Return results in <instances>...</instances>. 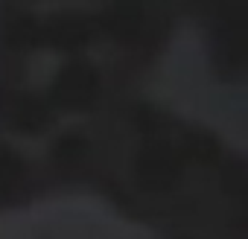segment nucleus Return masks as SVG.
<instances>
[{
	"instance_id": "nucleus-2",
	"label": "nucleus",
	"mask_w": 248,
	"mask_h": 239,
	"mask_svg": "<svg viewBox=\"0 0 248 239\" xmlns=\"http://www.w3.org/2000/svg\"><path fill=\"white\" fill-rule=\"evenodd\" d=\"M76 184L167 236L248 233L245 158L202 123L146 99H123L91 126Z\"/></svg>"
},
{
	"instance_id": "nucleus-3",
	"label": "nucleus",
	"mask_w": 248,
	"mask_h": 239,
	"mask_svg": "<svg viewBox=\"0 0 248 239\" xmlns=\"http://www.w3.org/2000/svg\"><path fill=\"white\" fill-rule=\"evenodd\" d=\"M207 59L213 73L228 85H242L245 79V27L239 9L204 12Z\"/></svg>"
},
{
	"instance_id": "nucleus-1",
	"label": "nucleus",
	"mask_w": 248,
	"mask_h": 239,
	"mask_svg": "<svg viewBox=\"0 0 248 239\" xmlns=\"http://www.w3.org/2000/svg\"><path fill=\"white\" fill-rule=\"evenodd\" d=\"M172 32L161 3H0V213L76 184L91 126L155 70Z\"/></svg>"
},
{
	"instance_id": "nucleus-4",
	"label": "nucleus",
	"mask_w": 248,
	"mask_h": 239,
	"mask_svg": "<svg viewBox=\"0 0 248 239\" xmlns=\"http://www.w3.org/2000/svg\"><path fill=\"white\" fill-rule=\"evenodd\" d=\"M167 239H187V236H167Z\"/></svg>"
}]
</instances>
